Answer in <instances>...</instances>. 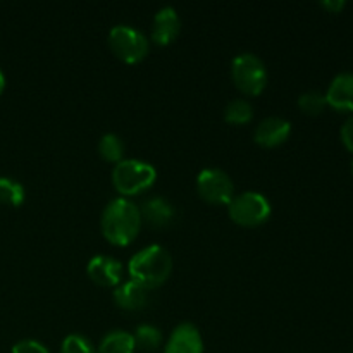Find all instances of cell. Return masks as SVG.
<instances>
[{
	"instance_id": "obj_1",
	"label": "cell",
	"mask_w": 353,
	"mask_h": 353,
	"mask_svg": "<svg viewBox=\"0 0 353 353\" xmlns=\"http://www.w3.org/2000/svg\"><path fill=\"white\" fill-rule=\"evenodd\" d=\"M140 207L126 196L112 199L102 210L100 228L112 245H128L137 238L141 228Z\"/></svg>"
},
{
	"instance_id": "obj_2",
	"label": "cell",
	"mask_w": 353,
	"mask_h": 353,
	"mask_svg": "<svg viewBox=\"0 0 353 353\" xmlns=\"http://www.w3.org/2000/svg\"><path fill=\"white\" fill-rule=\"evenodd\" d=\"M172 257L162 245L152 243L131 255L128 272L131 279L143 288L152 290L161 286L171 276Z\"/></svg>"
},
{
	"instance_id": "obj_3",
	"label": "cell",
	"mask_w": 353,
	"mask_h": 353,
	"mask_svg": "<svg viewBox=\"0 0 353 353\" xmlns=\"http://www.w3.org/2000/svg\"><path fill=\"white\" fill-rule=\"evenodd\" d=\"M157 179L154 165L141 159H123L112 169L114 188L123 196L138 195L150 188Z\"/></svg>"
},
{
	"instance_id": "obj_4",
	"label": "cell",
	"mask_w": 353,
	"mask_h": 353,
	"mask_svg": "<svg viewBox=\"0 0 353 353\" xmlns=\"http://www.w3.org/2000/svg\"><path fill=\"white\" fill-rule=\"evenodd\" d=\"M231 78L245 95H259L268 85V68L259 55L241 52L231 61Z\"/></svg>"
},
{
	"instance_id": "obj_5",
	"label": "cell",
	"mask_w": 353,
	"mask_h": 353,
	"mask_svg": "<svg viewBox=\"0 0 353 353\" xmlns=\"http://www.w3.org/2000/svg\"><path fill=\"white\" fill-rule=\"evenodd\" d=\"M109 47L121 61L124 62H140L148 54V38L138 28L131 24H116L109 31Z\"/></svg>"
},
{
	"instance_id": "obj_6",
	"label": "cell",
	"mask_w": 353,
	"mask_h": 353,
	"mask_svg": "<svg viewBox=\"0 0 353 353\" xmlns=\"http://www.w3.org/2000/svg\"><path fill=\"white\" fill-rule=\"evenodd\" d=\"M230 217L241 226H257L262 224L272 212L271 202L264 193L243 192L238 193L228 203Z\"/></svg>"
},
{
	"instance_id": "obj_7",
	"label": "cell",
	"mask_w": 353,
	"mask_h": 353,
	"mask_svg": "<svg viewBox=\"0 0 353 353\" xmlns=\"http://www.w3.org/2000/svg\"><path fill=\"white\" fill-rule=\"evenodd\" d=\"M196 192L205 202L228 205L234 196V185L223 169L205 168L196 176Z\"/></svg>"
},
{
	"instance_id": "obj_8",
	"label": "cell",
	"mask_w": 353,
	"mask_h": 353,
	"mask_svg": "<svg viewBox=\"0 0 353 353\" xmlns=\"http://www.w3.org/2000/svg\"><path fill=\"white\" fill-rule=\"evenodd\" d=\"M86 272H88L90 279L99 286H103V288L114 286L116 288L123 278V264L110 255L100 254L90 259Z\"/></svg>"
},
{
	"instance_id": "obj_9",
	"label": "cell",
	"mask_w": 353,
	"mask_h": 353,
	"mask_svg": "<svg viewBox=\"0 0 353 353\" xmlns=\"http://www.w3.org/2000/svg\"><path fill=\"white\" fill-rule=\"evenodd\" d=\"M164 353H203V340L199 327L192 323L178 324L165 341Z\"/></svg>"
},
{
	"instance_id": "obj_10",
	"label": "cell",
	"mask_w": 353,
	"mask_h": 353,
	"mask_svg": "<svg viewBox=\"0 0 353 353\" xmlns=\"http://www.w3.org/2000/svg\"><path fill=\"white\" fill-rule=\"evenodd\" d=\"M292 133V123L281 116H268L255 126L254 140L262 147H278Z\"/></svg>"
},
{
	"instance_id": "obj_11",
	"label": "cell",
	"mask_w": 353,
	"mask_h": 353,
	"mask_svg": "<svg viewBox=\"0 0 353 353\" xmlns=\"http://www.w3.org/2000/svg\"><path fill=\"white\" fill-rule=\"evenodd\" d=\"M324 97L331 109L338 112H353V72L343 71L334 76Z\"/></svg>"
},
{
	"instance_id": "obj_12",
	"label": "cell",
	"mask_w": 353,
	"mask_h": 353,
	"mask_svg": "<svg viewBox=\"0 0 353 353\" xmlns=\"http://www.w3.org/2000/svg\"><path fill=\"white\" fill-rule=\"evenodd\" d=\"M179 30H181V19H179L178 10L172 6H164L155 12L150 37L155 43L168 45L178 37Z\"/></svg>"
},
{
	"instance_id": "obj_13",
	"label": "cell",
	"mask_w": 353,
	"mask_h": 353,
	"mask_svg": "<svg viewBox=\"0 0 353 353\" xmlns=\"http://www.w3.org/2000/svg\"><path fill=\"white\" fill-rule=\"evenodd\" d=\"M141 221L150 224L152 228H165L174 221L176 207L165 196H150L140 207Z\"/></svg>"
},
{
	"instance_id": "obj_14",
	"label": "cell",
	"mask_w": 353,
	"mask_h": 353,
	"mask_svg": "<svg viewBox=\"0 0 353 353\" xmlns=\"http://www.w3.org/2000/svg\"><path fill=\"white\" fill-rule=\"evenodd\" d=\"M112 299L117 307L124 310H140L147 305L148 302V290L138 285L137 281L130 279V281L119 283L114 288Z\"/></svg>"
},
{
	"instance_id": "obj_15",
	"label": "cell",
	"mask_w": 353,
	"mask_h": 353,
	"mask_svg": "<svg viewBox=\"0 0 353 353\" xmlns=\"http://www.w3.org/2000/svg\"><path fill=\"white\" fill-rule=\"evenodd\" d=\"M97 353H134L133 334L124 330H112L100 340Z\"/></svg>"
},
{
	"instance_id": "obj_16",
	"label": "cell",
	"mask_w": 353,
	"mask_h": 353,
	"mask_svg": "<svg viewBox=\"0 0 353 353\" xmlns=\"http://www.w3.org/2000/svg\"><path fill=\"white\" fill-rule=\"evenodd\" d=\"M134 348L143 352H154L162 343V331L154 324H140L133 333Z\"/></svg>"
},
{
	"instance_id": "obj_17",
	"label": "cell",
	"mask_w": 353,
	"mask_h": 353,
	"mask_svg": "<svg viewBox=\"0 0 353 353\" xmlns=\"http://www.w3.org/2000/svg\"><path fill=\"white\" fill-rule=\"evenodd\" d=\"M252 117H254V107L247 99L238 97L230 100L224 107V119L230 124H247L250 123Z\"/></svg>"
},
{
	"instance_id": "obj_18",
	"label": "cell",
	"mask_w": 353,
	"mask_h": 353,
	"mask_svg": "<svg viewBox=\"0 0 353 353\" xmlns=\"http://www.w3.org/2000/svg\"><path fill=\"white\" fill-rule=\"evenodd\" d=\"M99 154L102 155L103 161L117 164L119 161H123L124 141L116 133L102 134L99 140Z\"/></svg>"
},
{
	"instance_id": "obj_19",
	"label": "cell",
	"mask_w": 353,
	"mask_h": 353,
	"mask_svg": "<svg viewBox=\"0 0 353 353\" xmlns=\"http://www.w3.org/2000/svg\"><path fill=\"white\" fill-rule=\"evenodd\" d=\"M26 196L24 186L7 176H0V202L7 205H21Z\"/></svg>"
},
{
	"instance_id": "obj_20",
	"label": "cell",
	"mask_w": 353,
	"mask_h": 353,
	"mask_svg": "<svg viewBox=\"0 0 353 353\" xmlns=\"http://www.w3.org/2000/svg\"><path fill=\"white\" fill-rule=\"evenodd\" d=\"M326 97L319 90H307L299 97V107L309 116H317L326 107Z\"/></svg>"
},
{
	"instance_id": "obj_21",
	"label": "cell",
	"mask_w": 353,
	"mask_h": 353,
	"mask_svg": "<svg viewBox=\"0 0 353 353\" xmlns=\"http://www.w3.org/2000/svg\"><path fill=\"white\" fill-rule=\"evenodd\" d=\"M61 353H97L92 341L83 334H69L61 345Z\"/></svg>"
},
{
	"instance_id": "obj_22",
	"label": "cell",
	"mask_w": 353,
	"mask_h": 353,
	"mask_svg": "<svg viewBox=\"0 0 353 353\" xmlns=\"http://www.w3.org/2000/svg\"><path fill=\"white\" fill-rule=\"evenodd\" d=\"M12 353H50L43 343L37 340H21L12 347Z\"/></svg>"
},
{
	"instance_id": "obj_23",
	"label": "cell",
	"mask_w": 353,
	"mask_h": 353,
	"mask_svg": "<svg viewBox=\"0 0 353 353\" xmlns=\"http://www.w3.org/2000/svg\"><path fill=\"white\" fill-rule=\"evenodd\" d=\"M340 134H341V141H343V145L347 147V150L353 154V114L343 123Z\"/></svg>"
},
{
	"instance_id": "obj_24",
	"label": "cell",
	"mask_w": 353,
	"mask_h": 353,
	"mask_svg": "<svg viewBox=\"0 0 353 353\" xmlns=\"http://www.w3.org/2000/svg\"><path fill=\"white\" fill-rule=\"evenodd\" d=\"M321 6H323L324 9L330 10V12H340V10L345 7V2L343 0H323Z\"/></svg>"
},
{
	"instance_id": "obj_25",
	"label": "cell",
	"mask_w": 353,
	"mask_h": 353,
	"mask_svg": "<svg viewBox=\"0 0 353 353\" xmlns=\"http://www.w3.org/2000/svg\"><path fill=\"white\" fill-rule=\"evenodd\" d=\"M3 86H6V76H3L2 69H0V93H2Z\"/></svg>"
},
{
	"instance_id": "obj_26",
	"label": "cell",
	"mask_w": 353,
	"mask_h": 353,
	"mask_svg": "<svg viewBox=\"0 0 353 353\" xmlns=\"http://www.w3.org/2000/svg\"><path fill=\"white\" fill-rule=\"evenodd\" d=\"M352 174H353V162H352Z\"/></svg>"
}]
</instances>
